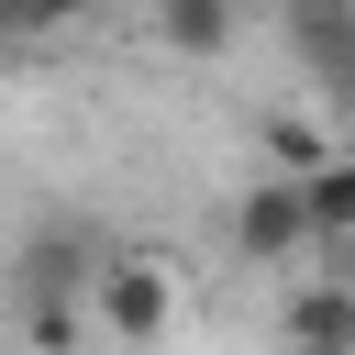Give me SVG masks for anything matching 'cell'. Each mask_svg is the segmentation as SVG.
<instances>
[{
    "label": "cell",
    "instance_id": "cell-1",
    "mask_svg": "<svg viewBox=\"0 0 355 355\" xmlns=\"http://www.w3.org/2000/svg\"><path fill=\"white\" fill-rule=\"evenodd\" d=\"M89 322L122 333V344H166V333H178V266H155V255H100Z\"/></svg>",
    "mask_w": 355,
    "mask_h": 355
},
{
    "label": "cell",
    "instance_id": "cell-2",
    "mask_svg": "<svg viewBox=\"0 0 355 355\" xmlns=\"http://www.w3.org/2000/svg\"><path fill=\"white\" fill-rule=\"evenodd\" d=\"M89 277H100V244H89L78 222H44V233L22 244V266H11L22 311H89Z\"/></svg>",
    "mask_w": 355,
    "mask_h": 355
},
{
    "label": "cell",
    "instance_id": "cell-3",
    "mask_svg": "<svg viewBox=\"0 0 355 355\" xmlns=\"http://www.w3.org/2000/svg\"><path fill=\"white\" fill-rule=\"evenodd\" d=\"M233 244H244V266H288V255H311V200H300V178H255L244 200H233Z\"/></svg>",
    "mask_w": 355,
    "mask_h": 355
},
{
    "label": "cell",
    "instance_id": "cell-4",
    "mask_svg": "<svg viewBox=\"0 0 355 355\" xmlns=\"http://www.w3.org/2000/svg\"><path fill=\"white\" fill-rule=\"evenodd\" d=\"M288 355H355V277H311L288 300Z\"/></svg>",
    "mask_w": 355,
    "mask_h": 355
},
{
    "label": "cell",
    "instance_id": "cell-5",
    "mask_svg": "<svg viewBox=\"0 0 355 355\" xmlns=\"http://www.w3.org/2000/svg\"><path fill=\"white\" fill-rule=\"evenodd\" d=\"M300 200H311V244H355V155H322Z\"/></svg>",
    "mask_w": 355,
    "mask_h": 355
},
{
    "label": "cell",
    "instance_id": "cell-6",
    "mask_svg": "<svg viewBox=\"0 0 355 355\" xmlns=\"http://www.w3.org/2000/svg\"><path fill=\"white\" fill-rule=\"evenodd\" d=\"M155 33L178 55H222L233 44V0H155Z\"/></svg>",
    "mask_w": 355,
    "mask_h": 355
},
{
    "label": "cell",
    "instance_id": "cell-7",
    "mask_svg": "<svg viewBox=\"0 0 355 355\" xmlns=\"http://www.w3.org/2000/svg\"><path fill=\"white\" fill-rule=\"evenodd\" d=\"M78 0H0V33H55Z\"/></svg>",
    "mask_w": 355,
    "mask_h": 355
}]
</instances>
